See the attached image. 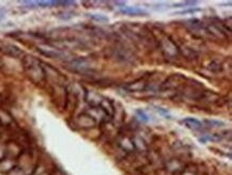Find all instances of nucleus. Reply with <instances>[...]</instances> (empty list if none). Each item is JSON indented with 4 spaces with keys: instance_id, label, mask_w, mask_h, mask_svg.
<instances>
[{
    "instance_id": "nucleus-1",
    "label": "nucleus",
    "mask_w": 232,
    "mask_h": 175,
    "mask_svg": "<svg viewBox=\"0 0 232 175\" xmlns=\"http://www.w3.org/2000/svg\"><path fill=\"white\" fill-rule=\"evenodd\" d=\"M23 68L25 71L27 77L35 85H41L46 80V74H45L44 64L38 58L31 55L24 56L23 60Z\"/></svg>"
},
{
    "instance_id": "nucleus-2",
    "label": "nucleus",
    "mask_w": 232,
    "mask_h": 175,
    "mask_svg": "<svg viewBox=\"0 0 232 175\" xmlns=\"http://www.w3.org/2000/svg\"><path fill=\"white\" fill-rule=\"evenodd\" d=\"M158 47L164 58L168 61H178L181 57V49L169 35L163 34L157 40Z\"/></svg>"
},
{
    "instance_id": "nucleus-3",
    "label": "nucleus",
    "mask_w": 232,
    "mask_h": 175,
    "mask_svg": "<svg viewBox=\"0 0 232 175\" xmlns=\"http://www.w3.org/2000/svg\"><path fill=\"white\" fill-rule=\"evenodd\" d=\"M186 77L182 74H172L168 78H166L163 82L159 85L158 91L161 93L164 92H178L181 88H183V85L186 83Z\"/></svg>"
},
{
    "instance_id": "nucleus-4",
    "label": "nucleus",
    "mask_w": 232,
    "mask_h": 175,
    "mask_svg": "<svg viewBox=\"0 0 232 175\" xmlns=\"http://www.w3.org/2000/svg\"><path fill=\"white\" fill-rule=\"evenodd\" d=\"M66 68L72 72L75 73H80V74H86L93 72V65L88 59L84 58H77L73 59L70 62H67Z\"/></svg>"
},
{
    "instance_id": "nucleus-5",
    "label": "nucleus",
    "mask_w": 232,
    "mask_h": 175,
    "mask_svg": "<svg viewBox=\"0 0 232 175\" xmlns=\"http://www.w3.org/2000/svg\"><path fill=\"white\" fill-rule=\"evenodd\" d=\"M150 80L148 77H141L136 80L129 82L126 85H123V89L126 91L127 93H135V92H144V91L150 89Z\"/></svg>"
},
{
    "instance_id": "nucleus-6",
    "label": "nucleus",
    "mask_w": 232,
    "mask_h": 175,
    "mask_svg": "<svg viewBox=\"0 0 232 175\" xmlns=\"http://www.w3.org/2000/svg\"><path fill=\"white\" fill-rule=\"evenodd\" d=\"M75 124L81 129H90L98 125V122L91 116V113H89L88 111H84L76 116Z\"/></svg>"
},
{
    "instance_id": "nucleus-7",
    "label": "nucleus",
    "mask_w": 232,
    "mask_h": 175,
    "mask_svg": "<svg viewBox=\"0 0 232 175\" xmlns=\"http://www.w3.org/2000/svg\"><path fill=\"white\" fill-rule=\"evenodd\" d=\"M183 25H184L192 33H195V34L200 35V37L204 34H207V29H205V24H203L199 20H196V18L187 20L183 21Z\"/></svg>"
},
{
    "instance_id": "nucleus-8",
    "label": "nucleus",
    "mask_w": 232,
    "mask_h": 175,
    "mask_svg": "<svg viewBox=\"0 0 232 175\" xmlns=\"http://www.w3.org/2000/svg\"><path fill=\"white\" fill-rule=\"evenodd\" d=\"M38 51L40 52L41 55H43V56L47 57V58H52V59H60L64 56V54L62 52L61 49L52 44H46V45H42V46H39Z\"/></svg>"
},
{
    "instance_id": "nucleus-9",
    "label": "nucleus",
    "mask_w": 232,
    "mask_h": 175,
    "mask_svg": "<svg viewBox=\"0 0 232 175\" xmlns=\"http://www.w3.org/2000/svg\"><path fill=\"white\" fill-rule=\"evenodd\" d=\"M117 144L125 153H134L136 151L134 144V139H133V137H130L127 135H120L118 137Z\"/></svg>"
},
{
    "instance_id": "nucleus-10",
    "label": "nucleus",
    "mask_w": 232,
    "mask_h": 175,
    "mask_svg": "<svg viewBox=\"0 0 232 175\" xmlns=\"http://www.w3.org/2000/svg\"><path fill=\"white\" fill-rule=\"evenodd\" d=\"M120 13L130 16H144L148 14L147 11L140 8H136V7H123V8H121Z\"/></svg>"
},
{
    "instance_id": "nucleus-11",
    "label": "nucleus",
    "mask_w": 232,
    "mask_h": 175,
    "mask_svg": "<svg viewBox=\"0 0 232 175\" xmlns=\"http://www.w3.org/2000/svg\"><path fill=\"white\" fill-rule=\"evenodd\" d=\"M6 51L7 55H9L10 57H13V58H19V57H21L24 55L23 50L19 48L18 46H16V45H13V44H7L3 46V48H2Z\"/></svg>"
},
{
    "instance_id": "nucleus-12",
    "label": "nucleus",
    "mask_w": 232,
    "mask_h": 175,
    "mask_svg": "<svg viewBox=\"0 0 232 175\" xmlns=\"http://www.w3.org/2000/svg\"><path fill=\"white\" fill-rule=\"evenodd\" d=\"M218 94H216L213 91H205L203 90V92L200 94V96L198 97L197 100H200V102H204V103H216L218 100Z\"/></svg>"
},
{
    "instance_id": "nucleus-13",
    "label": "nucleus",
    "mask_w": 232,
    "mask_h": 175,
    "mask_svg": "<svg viewBox=\"0 0 232 175\" xmlns=\"http://www.w3.org/2000/svg\"><path fill=\"white\" fill-rule=\"evenodd\" d=\"M182 123L190 130H200L203 126L201 122L198 121L197 119H193V117H186L182 121Z\"/></svg>"
},
{
    "instance_id": "nucleus-14",
    "label": "nucleus",
    "mask_w": 232,
    "mask_h": 175,
    "mask_svg": "<svg viewBox=\"0 0 232 175\" xmlns=\"http://www.w3.org/2000/svg\"><path fill=\"white\" fill-rule=\"evenodd\" d=\"M166 168H167L169 171L178 172V171H180V170H183L184 167H183L182 162L179 159H170V160H168V162L166 164Z\"/></svg>"
},
{
    "instance_id": "nucleus-15",
    "label": "nucleus",
    "mask_w": 232,
    "mask_h": 175,
    "mask_svg": "<svg viewBox=\"0 0 232 175\" xmlns=\"http://www.w3.org/2000/svg\"><path fill=\"white\" fill-rule=\"evenodd\" d=\"M207 68L213 72V73H219V72H221V69H223V65H221V63L218 61H212L211 63L207 65Z\"/></svg>"
},
{
    "instance_id": "nucleus-16",
    "label": "nucleus",
    "mask_w": 232,
    "mask_h": 175,
    "mask_svg": "<svg viewBox=\"0 0 232 175\" xmlns=\"http://www.w3.org/2000/svg\"><path fill=\"white\" fill-rule=\"evenodd\" d=\"M31 175H52V174H50V172L45 167H43V165H37L34 171L32 172Z\"/></svg>"
},
{
    "instance_id": "nucleus-17",
    "label": "nucleus",
    "mask_w": 232,
    "mask_h": 175,
    "mask_svg": "<svg viewBox=\"0 0 232 175\" xmlns=\"http://www.w3.org/2000/svg\"><path fill=\"white\" fill-rule=\"evenodd\" d=\"M181 175H197V169L195 167H185L183 168Z\"/></svg>"
},
{
    "instance_id": "nucleus-18",
    "label": "nucleus",
    "mask_w": 232,
    "mask_h": 175,
    "mask_svg": "<svg viewBox=\"0 0 232 175\" xmlns=\"http://www.w3.org/2000/svg\"><path fill=\"white\" fill-rule=\"evenodd\" d=\"M89 16H90L92 20L98 21V23H107L108 21V17L102 15V14H90Z\"/></svg>"
},
{
    "instance_id": "nucleus-19",
    "label": "nucleus",
    "mask_w": 232,
    "mask_h": 175,
    "mask_svg": "<svg viewBox=\"0 0 232 175\" xmlns=\"http://www.w3.org/2000/svg\"><path fill=\"white\" fill-rule=\"evenodd\" d=\"M205 123H207L209 126H211V127H221V126L225 125L224 122L217 121V120H207V121H205Z\"/></svg>"
},
{
    "instance_id": "nucleus-20",
    "label": "nucleus",
    "mask_w": 232,
    "mask_h": 175,
    "mask_svg": "<svg viewBox=\"0 0 232 175\" xmlns=\"http://www.w3.org/2000/svg\"><path fill=\"white\" fill-rule=\"evenodd\" d=\"M136 116L137 117H139L142 122H148L149 121V116H147V113L141 109H137L136 110Z\"/></svg>"
},
{
    "instance_id": "nucleus-21",
    "label": "nucleus",
    "mask_w": 232,
    "mask_h": 175,
    "mask_svg": "<svg viewBox=\"0 0 232 175\" xmlns=\"http://www.w3.org/2000/svg\"><path fill=\"white\" fill-rule=\"evenodd\" d=\"M205 139L210 141H213V142H217V141H221L223 139V136L221 133H212V135L205 137Z\"/></svg>"
},
{
    "instance_id": "nucleus-22",
    "label": "nucleus",
    "mask_w": 232,
    "mask_h": 175,
    "mask_svg": "<svg viewBox=\"0 0 232 175\" xmlns=\"http://www.w3.org/2000/svg\"><path fill=\"white\" fill-rule=\"evenodd\" d=\"M156 111L158 112L161 116H165L166 119H170V114H169L168 110L167 109H164V108H161V107H157L156 108Z\"/></svg>"
},
{
    "instance_id": "nucleus-23",
    "label": "nucleus",
    "mask_w": 232,
    "mask_h": 175,
    "mask_svg": "<svg viewBox=\"0 0 232 175\" xmlns=\"http://www.w3.org/2000/svg\"><path fill=\"white\" fill-rule=\"evenodd\" d=\"M200 11L199 9H192V10H188V11H182V12H178L176 14H187V13H196V12Z\"/></svg>"
},
{
    "instance_id": "nucleus-24",
    "label": "nucleus",
    "mask_w": 232,
    "mask_h": 175,
    "mask_svg": "<svg viewBox=\"0 0 232 175\" xmlns=\"http://www.w3.org/2000/svg\"><path fill=\"white\" fill-rule=\"evenodd\" d=\"M2 48H3V45H2V43H1V41H0V50H1Z\"/></svg>"
}]
</instances>
